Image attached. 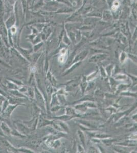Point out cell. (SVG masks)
<instances>
[{"label":"cell","mask_w":137,"mask_h":153,"mask_svg":"<svg viewBox=\"0 0 137 153\" xmlns=\"http://www.w3.org/2000/svg\"><path fill=\"white\" fill-rule=\"evenodd\" d=\"M119 3L118 1H115L113 4V7H112L113 10H116L118 9V8L119 7Z\"/></svg>","instance_id":"1"},{"label":"cell","mask_w":137,"mask_h":153,"mask_svg":"<svg viewBox=\"0 0 137 153\" xmlns=\"http://www.w3.org/2000/svg\"><path fill=\"white\" fill-rule=\"evenodd\" d=\"M104 58H105V57H104V55H103V56H99V61L101 60H102V59H104ZM97 58H96V60H94L93 61V62H97V61H99V59H97Z\"/></svg>","instance_id":"2"}]
</instances>
